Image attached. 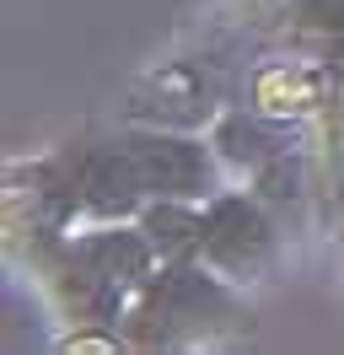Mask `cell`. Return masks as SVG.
<instances>
[{"mask_svg": "<svg viewBox=\"0 0 344 355\" xmlns=\"http://www.w3.org/2000/svg\"><path fill=\"white\" fill-rule=\"evenodd\" d=\"M119 329L129 350H194L215 345L221 334L253 329V307L242 302V286H232L221 269H210L205 259H183L162 264L129 296Z\"/></svg>", "mask_w": 344, "mask_h": 355, "instance_id": "cell-1", "label": "cell"}, {"mask_svg": "<svg viewBox=\"0 0 344 355\" xmlns=\"http://www.w3.org/2000/svg\"><path fill=\"white\" fill-rule=\"evenodd\" d=\"M232 92V65L221 49H194L150 65L129 92V124H167V130H210Z\"/></svg>", "mask_w": 344, "mask_h": 355, "instance_id": "cell-2", "label": "cell"}, {"mask_svg": "<svg viewBox=\"0 0 344 355\" xmlns=\"http://www.w3.org/2000/svg\"><path fill=\"white\" fill-rule=\"evenodd\" d=\"M210 269H221L232 286H253L264 280L280 259V221L275 205L253 194L248 183L242 189H215L205 200V253Z\"/></svg>", "mask_w": 344, "mask_h": 355, "instance_id": "cell-3", "label": "cell"}, {"mask_svg": "<svg viewBox=\"0 0 344 355\" xmlns=\"http://www.w3.org/2000/svg\"><path fill=\"white\" fill-rule=\"evenodd\" d=\"M146 178L150 200H210L221 189V156L210 135L199 130H167V124H129L119 135Z\"/></svg>", "mask_w": 344, "mask_h": 355, "instance_id": "cell-4", "label": "cell"}, {"mask_svg": "<svg viewBox=\"0 0 344 355\" xmlns=\"http://www.w3.org/2000/svg\"><path fill=\"white\" fill-rule=\"evenodd\" d=\"M76 200H81V226L86 221H135L146 210V178L135 167L124 140L113 146H81L76 167Z\"/></svg>", "mask_w": 344, "mask_h": 355, "instance_id": "cell-5", "label": "cell"}, {"mask_svg": "<svg viewBox=\"0 0 344 355\" xmlns=\"http://www.w3.org/2000/svg\"><path fill=\"white\" fill-rule=\"evenodd\" d=\"M135 221L146 226L162 264H183L205 253V200H146Z\"/></svg>", "mask_w": 344, "mask_h": 355, "instance_id": "cell-6", "label": "cell"}, {"mask_svg": "<svg viewBox=\"0 0 344 355\" xmlns=\"http://www.w3.org/2000/svg\"><path fill=\"white\" fill-rule=\"evenodd\" d=\"M291 6H296V0H232V17L242 27H253L258 38H275Z\"/></svg>", "mask_w": 344, "mask_h": 355, "instance_id": "cell-7", "label": "cell"}]
</instances>
